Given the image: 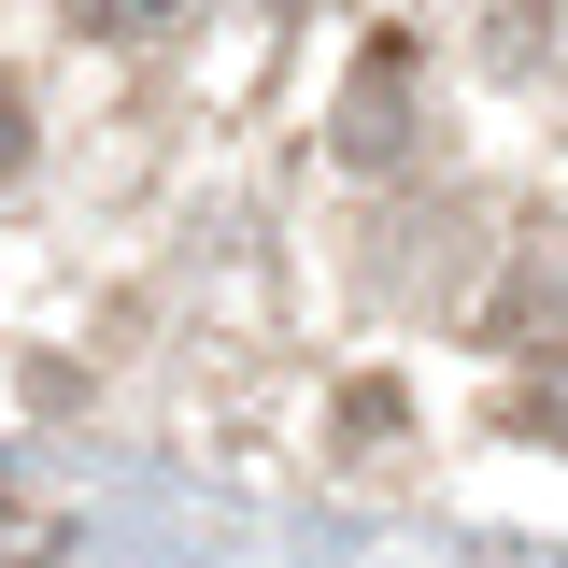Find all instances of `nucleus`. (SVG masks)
Wrapping results in <instances>:
<instances>
[{"mask_svg":"<svg viewBox=\"0 0 568 568\" xmlns=\"http://www.w3.org/2000/svg\"><path fill=\"white\" fill-rule=\"evenodd\" d=\"M342 156L355 171H384V156H413V58H369L342 100Z\"/></svg>","mask_w":568,"mask_h":568,"instance_id":"nucleus-1","label":"nucleus"},{"mask_svg":"<svg viewBox=\"0 0 568 568\" xmlns=\"http://www.w3.org/2000/svg\"><path fill=\"white\" fill-rule=\"evenodd\" d=\"M0 171H14V100H0Z\"/></svg>","mask_w":568,"mask_h":568,"instance_id":"nucleus-4","label":"nucleus"},{"mask_svg":"<svg viewBox=\"0 0 568 568\" xmlns=\"http://www.w3.org/2000/svg\"><path fill=\"white\" fill-rule=\"evenodd\" d=\"M526 426H540V440H568V355H540V369H526Z\"/></svg>","mask_w":568,"mask_h":568,"instance_id":"nucleus-3","label":"nucleus"},{"mask_svg":"<svg viewBox=\"0 0 568 568\" xmlns=\"http://www.w3.org/2000/svg\"><path fill=\"white\" fill-rule=\"evenodd\" d=\"M185 0H71V29H100V43H129V29H171Z\"/></svg>","mask_w":568,"mask_h":568,"instance_id":"nucleus-2","label":"nucleus"}]
</instances>
